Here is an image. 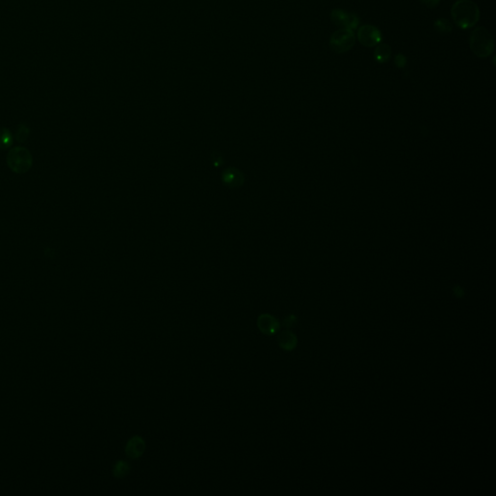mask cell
<instances>
[{"mask_svg": "<svg viewBox=\"0 0 496 496\" xmlns=\"http://www.w3.org/2000/svg\"><path fill=\"white\" fill-rule=\"evenodd\" d=\"M434 27L438 32L449 33L452 31V25L446 19H439L434 23Z\"/></svg>", "mask_w": 496, "mask_h": 496, "instance_id": "obj_12", "label": "cell"}, {"mask_svg": "<svg viewBox=\"0 0 496 496\" xmlns=\"http://www.w3.org/2000/svg\"><path fill=\"white\" fill-rule=\"evenodd\" d=\"M469 43L472 52L481 58L488 57L494 50L493 38L484 27H478L472 32Z\"/></svg>", "mask_w": 496, "mask_h": 496, "instance_id": "obj_2", "label": "cell"}, {"mask_svg": "<svg viewBox=\"0 0 496 496\" xmlns=\"http://www.w3.org/2000/svg\"><path fill=\"white\" fill-rule=\"evenodd\" d=\"M278 345L284 351H293L295 348L297 347L298 344V338L295 334H293L290 331H284L280 335H278L277 338Z\"/></svg>", "mask_w": 496, "mask_h": 496, "instance_id": "obj_9", "label": "cell"}, {"mask_svg": "<svg viewBox=\"0 0 496 496\" xmlns=\"http://www.w3.org/2000/svg\"><path fill=\"white\" fill-rule=\"evenodd\" d=\"M12 143V138L6 129L0 130V149L8 148Z\"/></svg>", "mask_w": 496, "mask_h": 496, "instance_id": "obj_13", "label": "cell"}, {"mask_svg": "<svg viewBox=\"0 0 496 496\" xmlns=\"http://www.w3.org/2000/svg\"><path fill=\"white\" fill-rule=\"evenodd\" d=\"M421 1H422L423 4H425L426 6L432 8V7H435V6L438 5V3H439L440 0H421Z\"/></svg>", "mask_w": 496, "mask_h": 496, "instance_id": "obj_16", "label": "cell"}, {"mask_svg": "<svg viewBox=\"0 0 496 496\" xmlns=\"http://www.w3.org/2000/svg\"><path fill=\"white\" fill-rule=\"evenodd\" d=\"M146 450V442L143 437L139 435L132 436L126 443L125 454L131 459H139Z\"/></svg>", "mask_w": 496, "mask_h": 496, "instance_id": "obj_7", "label": "cell"}, {"mask_svg": "<svg viewBox=\"0 0 496 496\" xmlns=\"http://www.w3.org/2000/svg\"><path fill=\"white\" fill-rule=\"evenodd\" d=\"M356 43V35L353 30L341 28L334 32L330 39V47L335 53L341 54L351 50Z\"/></svg>", "mask_w": 496, "mask_h": 496, "instance_id": "obj_3", "label": "cell"}, {"mask_svg": "<svg viewBox=\"0 0 496 496\" xmlns=\"http://www.w3.org/2000/svg\"><path fill=\"white\" fill-rule=\"evenodd\" d=\"M452 18L461 29H468L476 25L480 19V10L471 0H458L452 7Z\"/></svg>", "mask_w": 496, "mask_h": 496, "instance_id": "obj_1", "label": "cell"}, {"mask_svg": "<svg viewBox=\"0 0 496 496\" xmlns=\"http://www.w3.org/2000/svg\"><path fill=\"white\" fill-rule=\"evenodd\" d=\"M395 63L397 67H404L406 65V57L403 54L399 53L395 58Z\"/></svg>", "mask_w": 496, "mask_h": 496, "instance_id": "obj_15", "label": "cell"}, {"mask_svg": "<svg viewBox=\"0 0 496 496\" xmlns=\"http://www.w3.org/2000/svg\"><path fill=\"white\" fill-rule=\"evenodd\" d=\"M392 50L388 45L378 44L374 50V58L378 63H385L391 57Z\"/></svg>", "mask_w": 496, "mask_h": 496, "instance_id": "obj_10", "label": "cell"}, {"mask_svg": "<svg viewBox=\"0 0 496 496\" xmlns=\"http://www.w3.org/2000/svg\"><path fill=\"white\" fill-rule=\"evenodd\" d=\"M130 464L125 461V460H118L114 466H113V469H112V473H113V476L117 479H122L124 477H126L129 472H130Z\"/></svg>", "mask_w": 496, "mask_h": 496, "instance_id": "obj_11", "label": "cell"}, {"mask_svg": "<svg viewBox=\"0 0 496 496\" xmlns=\"http://www.w3.org/2000/svg\"><path fill=\"white\" fill-rule=\"evenodd\" d=\"M296 321H297L296 316H294V315H290V316L286 317L285 319H284V321H283V324H284V326H285L286 328H292V327H294V325L296 324Z\"/></svg>", "mask_w": 496, "mask_h": 496, "instance_id": "obj_14", "label": "cell"}, {"mask_svg": "<svg viewBox=\"0 0 496 496\" xmlns=\"http://www.w3.org/2000/svg\"><path fill=\"white\" fill-rule=\"evenodd\" d=\"M257 326L261 332L267 335H275L280 329L279 321L273 315L267 313L262 314L258 317Z\"/></svg>", "mask_w": 496, "mask_h": 496, "instance_id": "obj_8", "label": "cell"}, {"mask_svg": "<svg viewBox=\"0 0 496 496\" xmlns=\"http://www.w3.org/2000/svg\"><path fill=\"white\" fill-rule=\"evenodd\" d=\"M7 163L15 173L23 174L30 169L32 157L25 148H15L8 153Z\"/></svg>", "mask_w": 496, "mask_h": 496, "instance_id": "obj_4", "label": "cell"}, {"mask_svg": "<svg viewBox=\"0 0 496 496\" xmlns=\"http://www.w3.org/2000/svg\"><path fill=\"white\" fill-rule=\"evenodd\" d=\"M331 18H332V21L334 22V24H335L337 26H339L341 28H345V29H350V30L356 29L360 24V19H359L358 15H356L354 13L346 12V11L340 10V9L333 10L332 14H331Z\"/></svg>", "mask_w": 496, "mask_h": 496, "instance_id": "obj_5", "label": "cell"}, {"mask_svg": "<svg viewBox=\"0 0 496 496\" xmlns=\"http://www.w3.org/2000/svg\"><path fill=\"white\" fill-rule=\"evenodd\" d=\"M357 37L361 45L367 48H371L380 44L382 40V34L377 27L373 25H364L359 28Z\"/></svg>", "mask_w": 496, "mask_h": 496, "instance_id": "obj_6", "label": "cell"}]
</instances>
